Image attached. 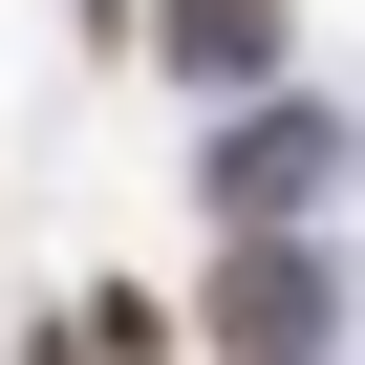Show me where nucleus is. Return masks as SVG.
<instances>
[{
	"mask_svg": "<svg viewBox=\"0 0 365 365\" xmlns=\"http://www.w3.org/2000/svg\"><path fill=\"white\" fill-rule=\"evenodd\" d=\"M194 322H215V365H322V258L301 237H237Z\"/></svg>",
	"mask_w": 365,
	"mask_h": 365,
	"instance_id": "nucleus-1",
	"label": "nucleus"
},
{
	"mask_svg": "<svg viewBox=\"0 0 365 365\" xmlns=\"http://www.w3.org/2000/svg\"><path fill=\"white\" fill-rule=\"evenodd\" d=\"M301 194H322V108H237V129H215V215H237V237H279Z\"/></svg>",
	"mask_w": 365,
	"mask_h": 365,
	"instance_id": "nucleus-2",
	"label": "nucleus"
},
{
	"mask_svg": "<svg viewBox=\"0 0 365 365\" xmlns=\"http://www.w3.org/2000/svg\"><path fill=\"white\" fill-rule=\"evenodd\" d=\"M150 43L194 65V86H237V108H258V86H279V0H150Z\"/></svg>",
	"mask_w": 365,
	"mask_h": 365,
	"instance_id": "nucleus-3",
	"label": "nucleus"
},
{
	"mask_svg": "<svg viewBox=\"0 0 365 365\" xmlns=\"http://www.w3.org/2000/svg\"><path fill=\"white\" fill-rule=\"evenodd\" d=\"M22 365H65V344H22Z\"/></svg>",
	"mask_w": 365,
	"mask_h": 365,
	"instance_id": "nucleus-4",
	"label": "nucleus"
}]
</instances>
